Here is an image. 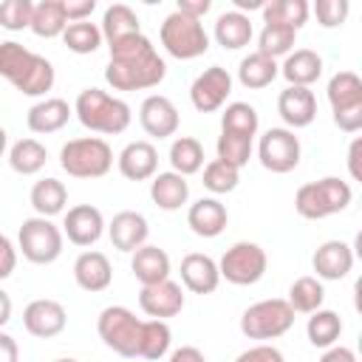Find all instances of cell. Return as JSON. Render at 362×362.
I'll return each mask as SVG.
<instances>
[{"label":"cell","instance_id":"cell-1","mask_svg":"<svg viewBox=\"0 0 362 362\" xmlns=\"http://www.w3.org/2000/svg\"><path fill=\"white\" fill-rule=\"evenodd\" d=\"M167 76V62L158 57L150 37L136 34L110 45V59L105 65V82L113 90H147L161 85Z\"/></svg>","mask_w":362,"mask_h":362},{"label":"cell","instance_id":"cell-2","mask_svg":"<svg viewBox=\"0 0 362 362\" xmlns=\"http://www.w3.org/2000/svg\"><path fill=\"white\" fill-rule=\"evenodd\" d=\"M0 76L8 79L23 96H45L57 79L54 65L17 40L0 42Z\"/></svg>","mask_w":362,"mask_h":362},{"label":"cell","instance_id":"cell-3","mask_svg":"<svg viewBox=\"0 0 362 362\" xmlns=\"http://www.w3.org/2000/svg\"><path fill=\"white\" fill-rule=\"evenodd\" d=\"M74 113L79 119L82 127H88L90 133H102V136H119L130 127V105L119 96H110L102 88H85L79 90L76 102H74Z\"/></svg>","mask_w":362,"mask_h":362},{"label":"cell","instance_id":"cell-4","mask_svg":"<svg viewBox=\"0 0 362 362\" xmlns=\"http://www.w3.org/2000/svg\"><path fill=\"white\" fill-rule=\"evenodd\" d=\"M354 201V189L348 181L337 175H325L320 181H308L294 192V209L305 221H322L337 212H345Z\"/></svg>","mask_w":362,"mask_h":362},{"label":"cell","instance_id":"cell-5","mask_svg":"<svg viewBox=\"0 0 362 362\" xmlns=\"http://www.w3.org/2000/svg\"><path fill=\"white\" fill-rule=\"evenodd\" d=\"M59 167L71 178H102L113 167V150L99 136L71 139L59 150Z\"/></svg>","mask_w":362,"mask_h":362},{"label":"cell","instance_id":"cell-6","mask_svg":"<svg viewBox=\"0 0 362 362\" xmlns=\"http://www.w3.org/2000/svg\"><path fill=\"white\" fill-rule=\"evenodd\" d=\"M158 40L164 51L175 59H198L209 51V34L204 31V23L195 17H187L181 11H173L164 17L158 28Z\"/></svg>","mask_w":362,"mask_h":362},{"label":"cell","instance_id":"cell-7","mask_svg":"<svg viewBox=\"0 0 362 362\" xmlns=\"http://www.w3.org/2000/svg\"><path fill=\"white\" fill-rule=\"evenodd\" d=\"M328 105L334 124L342 133H356L362 130V79L354 71H337L328 79Z\"/></svg>","mask_w":362,"mask_h":362},{"label":"cell","instance_id":"cell-8","mask_svg":"<svg viewBox=\"0 0 362 362\" xmlns=\"http://www.w3.org/2000/svg\"><path fill=\"white\" fill-rule=\"evenodd\" d=\"M294 325V311L283 297H269V300H257L252 303L243 314H240V331L249 339H277L286 331H291Z\"/></svg>","mask_w":362,"mask_h":362},{"label":"cell","instance_id":"cell-9","mask_svg":"<svg viewBox=\"0 0 362 362\" xmlns=\"http://www.w3.org/2000/svg\"><path fill=\"white\" fill-rule=\"evenodd\" d=\"M99 339L119 356L136 359L139 356V339H141V320L124 308V305H107L102 308L96 320Z\"/></svg>","mask_w":362,"mask_h":362},{"label":"cell","instance_id":"cell-10","mask_svg":"<svg viewBox=\"0 0 362 362\" xmlns=\"http://www.w3.org/2000/svg\"><path fill=\"white\" fill-rule=\"evenodd\" d=\"M17 243H20V252L28 263H37V266H48L54 263L59 255H62V243H65V235L62 229L51 221V218H25L20 223V232H17Z\"/></svg>","mask_w":362,"mask_h":362},{"label":"cell","instance_id":"cell-11","mask_svg":"<svg viewBox=\"0 0 362 362\" xmlns=\"http://www.w3.org/2000/svg\"><path fill=\"white\" fill-rule=\"evenodd\" d=\"M269 269V257H266V249L252 243V240H238L232 243L221 263H218V272H221V280L232 283V286H255L257 280H263Z\"/></svg>","mask_w":362,"mask_h":362},{"label":"cell","instance_id":"cell-12","mask_svg":"<svg viewBox=\"0 0 362 362\" xmlns=\"http://www.w3.org/2000/svg\"><path fill=\"white\" fill-rule=\"evenodd\" d=\"M300 156H303L300 139L288 127H269L257 141V158L269 173L277 175L291 173L300 164Z\"/></svg>","mask_w":362,"mask_h":362},{"label":"cell","instance_id":"cell-13","mask_svg":"<svg viewBox=\"0 0 362 362\" xmlns=\"http://www.w3.org/2000/svg\"><path fill=\"white\" fill-rule=\"evenodd\" d=\"M232 93V74L221 65H209L204 68L192 85H189V102L198 113H215L226 105Z\"/></svg>","mask_w":362,"mask_h":362},{"label":"cell","instance_id":"cell-14","mask_svg":"<svg viewBox=\"0 0 362 362\" xmlns=\"http://www.w3.org/2000/svg\"><path fill=\"white\" fill-rule=\"evenodd\" d=\"M187 305V297H184V288L181 283L175 280H161V283H153V286H141L139 291V308L150 317V320H170V317H178Z\"/></svg>","mask_w":362,"mask_h":362},{"label":"cell","instance_id":"cell-15","mask_svg":"<svg viewBox=\"0 0 362 362\" xmlns=\"http://www.w3.org/2000/svg\"><path fill=\"white\" fill-rule=\"evenodd\" d=\"M65 325H68V314H65V305L57 300L40 297L23 308V328L37 339H51L62 334Z\"/></svg>","mask_w":362,"mask_h":362},{"label":"cell","instance_id":"cell-16","mask_svg":"<svg viewBox=\"0 0 362 362\" xmlns=\"http://www.w3.org/2000/svg\"><path fill=\"white\" fill-rule=\"evenodd\" d=\"M105 215L93 204H76L62 218V235L74 246H93L105 235Z\"/></svg>","mask_w":362,"mask_h":362},{"label":"cell","instance_id":"cell-17","mask_svg":"<svg viewBox=\"0 0 362 362\" xmlns=\"http://www.w3.org/2000/svg\"><path fill=\"white\" fill-rule=\"evenodd\" d=\"M139 124L147 136L153 139H170L175 136L178 130V107L173 105L170 96H161V93H150L141 107H139Z\"/></svg>","mask_w":362,"mask_h":362},{"label":"cell","instance_id":"cell-18","mask_svg":"<svg viewBox=\"0 0 362 362\" xmlns=\"http://www.w3.org/2000/svg\"><path fill=\"white\" fill-rule=\"evenodd\" d=\"M277 113L286 122L288 130H300L308 127L317 119V96L311 88H294L286 85L277 96Z\"/></svg>","mask_w":362,"mask_h":362},{"label":"cell","instance_id":"cell-19","mask_svg":"<svg viewBox=\"0 0 362 362\" xmlns=\"http://www.w3.org/2000/svg\"><path fill=\"white\" fill-rule=\"evenodd\" d=\"M107 238L113 243V249L119 252H136L139 246L147 243L150 238V223L141 212L136 209H122L113 215V221L107 223Z\"/></svg>","mask_w":362,"mask_h":362},{"label":"cell","instance_id":"cell-20","mask_svg":"<svg viewBox=\"0 0 362 362\" xmlns=\"http://www.w3.org/2000/svg\"><path fill=\"white\" fill-rule=\"evenodd\" d=\"M311 266L317 280H345L354 269V249L345 240H325L317 246Z\"/></svg>","mask_w":362,"mask_h":362},{"label":"cell","instance_id":"cell-21","mask_svg":"<svg viewBox=\"0 0 362 362\" xmlns=\"http://www.w3.org/2000/svg\"><path fill=\"white\" fill-rule=\"evenodd\" d=\"M116 167L127 181H147V178H153L158 173V150L144 139L130 141L119 153Z\"/></svg>","mask_w":362,"mask_h":362},{"label":"cell","instance_id":"cell-22","mask_svg":"<svg viewBox=\"0 0 362 362\" xmlns=\"http://www.w3.org/2000/svg\"><path fill=\"white\" fill-rule=\"evenodd\" d=\"M181 283L192 294H212L221 283L218 263L204 252H189L181 260Z\"/></svg>","mask_w":362,"mask_h":362},{"label":"cell","instance_id":"cell-23","mask_svg":"<svg viewBox=\"0 0 362 362\" xmlns=\"http://www.w3.org/2000/svg\"><path fill=\"white\" fill-rule=\"evenodd\" d=\"M74 280L79 288L96 294V291H105L110 283H113V266L107 260V255L96 252V249H88L82 252L76 260H74Z\"/></svg>","mask_w":362,"mask_h":362},{"label":"cell","instance_id":"cell-24","mask_svg":"<svg viewBox=\"0 0 362 362\" xmlns=\"http://www.w3.org/2000/svg\"><path fill=\"white\" fill-rule=\"evenodd\" d=\"M229 223V212L218 198H198L187 209V226L198 238H218Z\"/></svg>","mask_w":362,"mask_h":362},{"label":"cell","instance_id":"cell-25","mask_svg":"<svg viewBox=\"0 0 362 362\" xmlns=\"http://www.w3.org/2000/svg\"><path fill=\"white\" fill-rule=\"evenodd\" d=\"M280 76L294 88H311L322 76V57L311 48H297L283 59Z\"/></svg>","mask_w":362,"mask_h":362},{"label":"cell","instance_id":"cell-26","mask_svg":"<svg viewBox=\"0 0 362 362\" xmlns=\"http://www.w3.org/2000/svg\"><path fill=\"white\" fill-rule=\"evenodd\" d=\"M71 113H74V107H71L65 99L48 96V99H40L37 105H31V110H28V116H25V124H28L31 133H42V136H45V133L62 130V127L68 124Z\"/></svg>","mask_w":362,"mask_h":362},{"label":"cell","instance_id":"cell-27","mask_svg":"<svg viewBox=\"0 0 362 362\" xmlns=\"http://www.w3.org/2000/svg\"><path fill=\"white\" fill-rule=\"evenodd\" d=\"M150 198L158 209L164 212H175L189 201V181L173 170L167 173H156L150 178Z\"/></svg>","mask_w":362,"mask_h":362},{"label":"cell","instance_id":"cell-28","mask_svg":"<svg viewBox=\"0 0 362 362\" xmlns=\"http://www.w3.org/2000/svg\"><path fill=\"white\" fill-rule=\"evenodd\" d=\"M130 272H133V277H136L141 286L161 283V280L170 277V255H167L161 246L144 243V246H139V249L133 252Z\"/></svg>","mask_w":362,"mask_h":362},{"label":"cell","instance_id":"cell-29","mask_svg":"<svg viewBox=\"0 0 362 362\" xmlns=\"http://www.w3.org/2000/svg\"><path fill=\"white\" fill-rule=\"evenodd\" d=\"M99 31H102V40H105L107 48H110V45H116V42H122V40H127V37L141 34V23H139V14H136L130 6L113 3V6L105 8Z\"/></svg>","mask_w":362,"mask_h":362},{"label":"cell","instance_id":"cell-30","mask_svg":"<svg viewBox=\"0 0 362 362\" xmlns=\"http://www.w3.org/2000/svg\"><path fill=\"white\" fill-rule=\"evenodd\" d=\"M252 20L243 14V11H223L218 20H215V42L226 51H238L243 45L252 42Z\"/></svg>","mask_w":362,"mask_h":362},{"label":"cell","instance_id":"cell-31","mask_svg":"<svg viewBox=\"0 0 362 362\" xmlns=\"http://www.w3.org/2000/svg\"><path fill=\"white\" fill-rule=\"evenodd\" d=\"M28 201L34 206V212L40 218H54V215H62L65 212V204H68V189L59 178H40L31 192H28Z\"/></svg>","mask_w":362,"mask_h":362},{"label":"cell","instance_id":"cell-32","mask_svg":"<svg viewBox=\"0 0 362 362\" xmlns=\"http://www.w3.org/2000/svg\"><path fill=\"white\" fill-rule=\"evenodd\" d=\"M277 76H280L277 59H269V57H263V54H257V51L249 54V57H243L240 65H238V82H240L243 88H249V90L269 88Z\"/></svg>","mask_w":362,"mask_h":362},{"label":"cell","instance_id":"cell-33","mask_svg":"<svg viewBox=\"0 0 362 362\" xmlns=\"http://www.w3.org/2000/svg\"><path fill=\"white\" fill-rule=\"evenodd\" d=\"M28 28L42 40L62 37V31L68 28V17H65V8H62V0H40V3H34V14H31V25Z\"/></svg>","mask_w":362,"mask_h":362},{"label":"cell","instance_id":"cell-34","mask_svg":"<svg viewBox=\"0 0 362 362\" xmlns=\"http://www.w3.org/2000/svg\"><path fill=\"white\" fill-rule=\"evenodd\" d=\"M45 161H48V150L37 139H20L8 150V167L17 175H37L45 167Z\"/></svg>","mask_w":362,"mask_h":362},{"label":"cell","instance_id":"cell-35","mask_svg":"<svg viewBox=\"0 0 362 362\" xmlns=\"http://www.w3.org/2000/svg\"><path fill=\"white\" fill-rule=\"evenodd\" d=\"M322 300H325L322 280H317L311 274H303L288 286V300L286 303L291 305L294 314H314L317 308H322Z\"/></svg>","mask_w":362,"mask_h":362},{"label":"cell","instance_id":"cell-36","mask_svg":"<svg viewBox=\"0 0 362 362\" xmlns=\"http://www.w3.org/2000/svg\"><path fill=\"white\" fill-rule=\"evenodd\" d=\"M170 164L178 175H195L204 167V144L195 136H178L170 144Z\"/></svg>","mask_w":362,"mask_h":362},{"label":"cell","instance_id":"cell-37","mask_svg":"<svg viewBox=\"0 0 362 362\" xmlns=\"http://www.w3.org/2000/svg\"><path fill=\"white\" fill-rule=\"evenodd\" d=\"M305 334L314 348H331V345H337V339L342 334V320L331 308H317L305 322Z\"/></svg>","mask_w":362,"mask_h":362},{"label":"cell","instance_id":"cell-38","mask_svg":"<svg viewBox=\"0 0 362 362\" xmlns=\"http://www.w3.org/2000/svg\"><path fill=\"white\" fill-rule=\"evenodd\" d=\"M173 342V331L167 320H141V339H139V356L141 359H161L167 356Z\"/></svg>","mask_w":362,"mask_h":362},{"label":"cell","instance_id":"cell-39","mask_svg":"<svg viewBox=\"0 0 362 362\" xmlns=\"http://www.w3.org/2000/svg\"><path fill=\"white\" fill-rule=\"evenodd\" d=\"M257 127H260V119H257V110L249 102H232L221 113V133H235V136H243V139H255Z\"/></svg>","mask_w":362,"mask_h":362},{"label":"cell","instance_id":"cell-40","mask_svg":"<svg viewBox=\"0 0 362 362\" xmlns=\"http://www.w3.org/2000/svg\"><path fill=\"white\" fill-rule=\"evenodd\" d=\"M263 23H280L294 31H300L308 20V3L305 0H269L263 3Z\"/></svg>","mask_w":362,"mask_h":362},{"label":"cell","instance_id":"cell-41","mask_svg":"<svg viewBox=\"0 0 362 362\" xmlns=\"http://www.w3.org/2000/svg\"><path fill=\"white\" fill-rule=\"evenodd\" d=\"M294 40H297V31L288 28V25H280V23H266L260 37H257V54L269 57V59H277V57H288L291 48H294Z\"/></svg>","mask_w":362,"mask_h":362},{"label":"cell","instance_id":"cell-42","mask_svg":"<svg viewBox=\"0 0 362 362\" xmlns=\"http://www.w3.org/2000/svg\"><path fill=\"white\" fill-rule=\"evenodd\" d=\"M62 42L74 54H93V51H99V45L105 40H102V31L96 23L82 20V23H68V28L62 31Z\"/></svg>","mask_w":362,"mask_h":362},{"label":"cell","instance_id":"cell-43","mask_svg":"<svg viewBox=\"0 0 362 362\" xmlns=\"http://www.w3.org/2000/svg\"><path fill=\"white\" fill-rule=\"evenodd\" d=\"M240 181V170H235L232 164L221 161V158H212L209 164H204V187L215 195H226L238 187Z\"/></svg>","mask_w":362,"mask_h":362},{"label":"cell","instance_id":"cell-44","mask_svg":"<svg viewBox=\"0 0 362 362\" xmlns=\"http://www.w3.org/2000/svg\"><path fill=\"white\" fill-rule=\"evenodd\" d=\"M215 150H218L221 161H226L235 170H240L252 158V139H243V136H235V133H221Z\"/></svg>","mask_w":362,"mask_h":362},{"label":"cell","instance_id":"cell-45","mask_svg":"<svg viewBox=\"0 0 362 362\" xmlns=\"http://www.w3.org/2000/svg\"><path fill=\"white\" fill-rule=\"evenodd\" d=\"M34 3L31 0H3L0 3V25L6 31H23L31 25Z\"/></svg>","mask_w":362,"mask_h":362},{"label":"cell","instance_id":"cell-46","mask_svg":"<svg viewBox=\"0 0 362 362\" xmlns=\"http://www.w3.org/2000/svg\"><path fill=\"white\" fill-rule=\"evenodd\" d=\"M348 11H351L348 0H317L314 3V14L322 28H339L348 20Z\"/></svg>","mask_w":362,"mask_h":362},{"label":"cell","instance_id":"cell-47","mask_svg":"<svg viewBox=\"0 0 362 362\" xmlns=\"http://www.w3.org/2000/svg\"><path fill=\"white\" fill-rule=\"evenodd\" d=\"M235 362H286V356H283L274 345L260 342V345H252V348H246L243 354H238Z\"/></svg>","mask_w":362,"mask_h":362},{"label":"cell","instance_id":"cell-48","mask_svg":"<svg viewBox=\"0 0 362 362\" xmlns=\"http://www.w3.org/2000/svg\"><path fill=\"white\" fill-rule=\"evenodd\" d=\"M62 8H65L68 23H82V20H90L96 0H62Z\"/></svg>","mask_w":362,"mask_h":362},{"label":"cell","instance_id":"cell-49","mask_svg":"<svg viewBox=\"0 0 362 362\" xmlns=\"http://www.w3.org/2000/svg\"><path fill=\"white\" fill-rule=\"evenodd\" d=\"M14 269H17V249H14V243L0 232V280L11 277Z\"/></svg>","mask_w":362,"mask_h":362},{"label":"cell","instance_id":"cell-50","mask_svg":"<svg viewBox=\"0 0 362 362\" xmlns=\"http://www.w3.org/2000/svg\"><path fill=\"white\" fill-rule=\"evenodd\" d=\"M209 8H212L209 0H178V6H175V11L187 14V17H195V20H201Z\"/></svg>","mask_w":362,"mask_h":362},{"label":"cell","instance_id":"cell-51","mask_svg":"<svg viewBox=\"0 0 362 362\" xmlns=\"http://www.w3.org/2000/svg\"><path fill=\"white\" fill-rule=\"evenodd\" d=\"M0 362H20V348L11 334L0 331Z\"/></svg>","mask_w":362,"mask_h":362},{"label":"cell","instance_id":"cell-52","mask_svg":"<svg viewBox=\"0 0 362 362\" xmlns=\"http://www.w3.org/2000/svg\"><path fill=\"white\" fill-rule=\"evenodd\" d=\"M167 362H206V356H204L195 345H181V348H175V351L170 354Z\"/></svg>","mask_w":362,"mask_h":362},{"label":"cell","instance_id":"cell-53","mask_svg":"<svg viewBox=\"0 0 362 362\" xmlns=\"http://www.w3.org/2000/svg\"><path fill=\"white\" fill-rule=\"evenodd\" d=\"M320 362H356V354L345 345H331V348H325Z\"/></svg>","mask_w":362,"mask_h":362},{"label":"cell","instance_id":"cell-54","mask_svg":"<svg viewBox=\"0 0 362 362\" xmlns=\"http://www.w3.org/2000/svg\"><path fill=\"white\" fill-rule=\"evenodd\" d=\"M359 150H362V139H354L348 147V173L354 181H362V170H359Z\"/></svg>","mask_w":362,"mask_h":362},{"label":"cell","instance_id":"cell-55","mask_svg":"<svg viewBox=\"0 0 362 362\" xmlns=\"http://www.w3.org/2000/svg\"><path fill=\"white\" fill-rule=\"evenodd\" d=\"M11 308H14V305H11L8 291H3V288H0V328H3V325L11 320Z\"/></svg>","mask_w":362,"mask_h":362},{"label":"cell","instance_id":"cell-56","mask_svg":"<svg viewBox=\"0 0 362 362\" xmlns=\"http://www.w3.org/2000/svg\"><path fill=\"white\" fill-rule=\"evenodd\" d=\"M235 3V11H243V8H263V0H232Z\"/></svg>","mask_w":362,"mask_h":362},{"label":"cell","instance_id":"cell-57","mask_svg":"<svg viewBox=\"0 0 362 362\" xmlns=\"http://www.w3.org/2000/svg\"><path fill=\"white\" fill-rule=\"evenodd\" d=\"M6 147H8V133H6V127L0 124V156L6 153Z\"/></svg>","mask_w":362,"mask_h":362},{"label":"cell","instance_id":"cell-58","mask_svg":"<svg viewBox=\"0 0 362 362\" xmlns=\"http://www.w3.org/2000/svg\"><path fill=\"white\" fill-rule=\"evenodd\" d=\"M54 362H79V359H71V356H68V359H54Z\"/></svg>","mask_w":362,"mask_h":362}]
</instances>
